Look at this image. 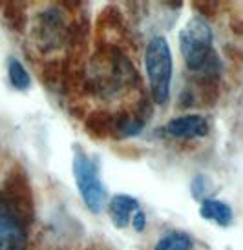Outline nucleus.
<instances>
[{
  "instance_id": "2",
  "label": "nucleus",
  "mask_w": 243,
  "mask_h": 250,
  "mask_svg": "<svg viewBox=\"0 0 243 250\" xmlns=\"http://www.w3.org/2000/svg\"><path fill=\"white\" fill-rule=\"evenodd\" d=\"M145 68L154 103L165 104L170 97L174 62L170 46L163 35L152 37L148 42L145 51Z\"/></svg>"
},
{
  "instance_id": "11",
  "label": "nucleus",
  "mask_w": 243,
  "mask_h": 250,
  "mask_svg": "<svg viewBox=\"0 0 243 250\" xmlns=\"http://www.w3.org/2000/svg\"><path fill=\"white\" fill-rule=\"evenodd\" d=\"M192 247H194L192 237L188 236L187 232L172 230L159 237L154 250H192Z\"/></svg>"
},
{
  "instance_id": "7",
  "label": "nucleus",
  "mask_w": 243,
  "mask_h": 250,
  "mask_svg": "<svg viewBox=\"0 0 243 250\" xmlns=\"http://www.w3.org/2000/svg\"><path fill=\"white\" fill-rule=\"evenodd\" d=\"M139 210V201L128 194H115L108 201V214L115 229H126Z\"/></svg>"
},
{
  "instance_id": "13",
  "label": "nucleus",
  "mask_w": 243,
  "mask_h": 250,
  "mask_svg": "<svg viewBox=\"0 0 243 250\" xmlns=\"http://www.w3.org/2000/svg\"><path fill=\"white\" fill-rule=\"evenodd\" d=\"M132 225H133V230L135 232H143L145 230V227H146V215H145V212L139 208L135 214H133V217H132Z\"/></svg>"
},
{
  "instance_id": "10",
  "label": "nucleus",
  "mask_w": 243,
  "mask_h": 250,
  "mask_svg": "<svg viewBox=\"0 0 243 250\" xmlns=\"http://www.w3.org/2000/svg\"><path fill=\"white\" fill-rule=\"evenodd\" d=\"M7 77H9V83L15 90L26 91L31 88V77L29 71L24 68V64L17 59V57H9L7 59Z\"/></svg>"
},
{
  "instance_id": "8",
  "label": "nucleus",
  "mask_w": 243,
  "mask_h": 250,
  "mask_svg": "<svg viewBox=\"0 0 243 250\" xmlns=\"http://www.w3.org/2000/svg\"><path fill=\"white\" fill-rule=\"evenodd\" d=\"M199 214H201L203 219L216 223L220 227H229L232 219H234L232 208H230L229 205L220 201V199H214V197L203 199L201 207H199Z\"/></svg>"
},
{
  "instance_id": "5",
  "label": "nucleus",
  "mask_w": 243,
  "mask_h": 250,
  "mask_svg": "<svg viewBox=\"0 0 243 250\" xmlns=\"http://www.w3.org/2000/svg\"><path fill=\"white\" fill-rule=\"evenodd\" d=\"M0 250H28V232L15 208L0 199Z\"/></svg>"
},
{
  "instance_id": "3",
  "label": "nucleus",
  "mask_w": 243,
  "mask_h": 250,
  "mask_svg": "<svg viewBox=\"0 0 243 250\" xmlns=\"http://www.w3.org/2000/svg\"><path fill=\"white\" fill-rule=\"evenodd\" d=\"M71 168H73L75 185L84 205L93 214L103 212L106 205V190H104L101 174H99V161L93 155L84 152L83 148H75Z\"/></svg>"
},
{
  "instance_id": "6",
  "label": "nucleus",
  "mask_w": 243,
  "mask_h": 250,
  "mask_svg": "<svg viewBox=\"0 0 243 250\" xmlns=\"http://www.w3.org/2000/svg\"><path fill=\"white\" fill-rule=\"evenodd\" d=\"M165 132L176 139H199L208 133L207 119L196 113L170 119L165 125Z\"/></svg>"
},
{
  "instance_id": "1",
  "label": "nucleus",
  "mask_w": 243,
  "mask_h": 250,
  "mask_svg": "<svg viewBox=\"0 0 243 250\" xmlns=\"http://www.w3.org/2000/svg\"><path fill=\"white\" fill-rule=\"evenodd\" d=\"M179 49L187 68L196 75L220 77L221 61L214 51L212 28L203 17H192L179 31Z\"/></svg>"
},
{
  "instance_id": "9",
  "label": "nucleus",
  "mask_w": 243,
  "mask_h": 250,
  "mask_svg": "<svg viewBox=\"0 0 243 250\" xmlns=\"http://www.w3.org/2000/svg\"><path fill=\"white\" fill-rule=\"evenodd\" d=\"M84 126H86V132L91 133V137H99V139L110 137L111 133H115V113L104 110L91 111L86 117Z\"/></svg>"
},
{
  "instance_id": "12",
  "label": "nucleus",
  "mask_w": 243,
  "mask_h": 250,
  "mask_svg": "<svg viewBox=\"0 0 243 250\" xmlns=\"http://www.w3.org/2000/svg\"><path fill=\"white\" fill-rule=\"evenodd\" d=\"M194 7L199 11V17L207 19V17H212L218 9V2H196Z\"/></svg>"
},
{
  "instance_id": "4",
  "label": "nucleus",
  "mask_w": 243,
  "mask_h": 250,
  "mask_svg": "<svg viewBox=\"0 0 243 250\" xmlns=\"http://www.w3.org/2000/svg\"><path fill=\"white\" fill-rule=\"evenodd\" d=\"M33 37L37 46L44 51L57 49L68 37L66 17L59 7L44 9L35 21Z\"/></svg>"
}]
</instances>
